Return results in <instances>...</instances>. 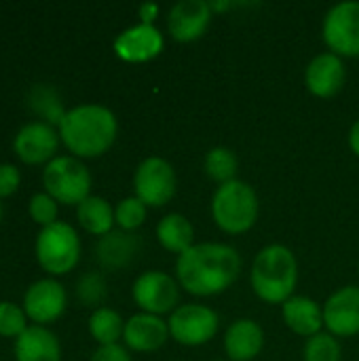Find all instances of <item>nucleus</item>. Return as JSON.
<instances>
[{
	"mask_svg": "<svg viewBox=\"0 0 359 361\" xmlns=\"http://www.w3.org/2000/svg\"><path fill=\"white\" fill-rule=\"evenodd\" d=\"M212 216L216 226L229 235L248 233L258 220L256 190L243 180H233L218 186L212 199Z\"/></svg>",
	"mask_w": 359,
	"mask_h": 361,
	"instance_id": "20e7f679",
	"label": "nucleus"
},
{
	"mask_svg": "<svg viewBox=\"0 0 359 361\" xmlns=\"http://www.w3.org/2000/svg\"><path fill=\"white\" fill-rule=\"evenodd\" d=\"M140 252V239L125 231H112L97 241V262L108 271L125 269Z\"/></svg>",
	"mask_w": 359,
	"mask_h": 361,
	"instance_id": "412c9836",
	"label": "nucleus"
},
{
	"mask_svg": "<svg viewBox=\"0 0 359 361\" xmlns=\"http://www.w3.org/2000/svg\"><path fill=\"white\" fill-rule=\"evenodd\" d=\"M118 123L112 110L97 104H83L66 112L59 123V137L76 159H95L110 150Z\"/></svg>",
	"mask_w": 359,
	"mask_h": 361,
	"instance_id": "f03ea898",
	"label": "nucleus"
},
{
	"mask_svg": "<svg viewBox=\"0 0 359 361\" xmlns=\"http://www.w3.org/2000/svg\"><path fill=\"white\" fill-rule=\"evenodd\" d=\"M281 315L286 326L298 336L311 338L322 332L324 309L307 296H292L290 300H286L281 305Z\"/></svg>",
	"mask_w": 359,
	"mask_h": 361,
	"instance_id": "aec40b11",
	"label": "nucleus"
},
{
	"mask_svg": "<svg viewBox=\"0 0 359 361\" xmlns=\"http://www.w3.org/2000/svg\"><path fill=\"white\" fill-rule=\"evenodd\" d=\"M106 294H108L106 281H104V277L99 273H85L76 281V298L85 307H97V305H102L104 298H106Z\"/></svg>",
	"mask_w": 359,
	"mask_h": 361,
	"instance_id": "c756f323",
	"label": "nucleus"
},
{
	"mask_svg": "<svg viewBox=\"0 0 359 361\" xmlns=\"http://www.w3.org/2000/svg\"><path fill=\"white\" fill-rule=\"evenodd\" d=\"M68 305L66 290L55 279H38L34 281L23 296V311L34 326H47L57 322Z\"/></svg>",
	"mask_w": 359,
	"mask_h": 361,
	"instance_id": "f8f14e48",
	"label": "nucleus"
},
{
	"mask_svg": "<svg viewBox=\"0 0 359 361\" xmlns=\"http://www.w3.org/2000/svg\"><path fill=\"white\" fill-rule=\"evenodd\" d=\"M135 197L148 207H163L176 195V171L161 157L144 159L133 176Z\"/></svg>",
	"mask_w": 359,
	"mask_h": 361,
	"instance_id": "0eeeda50",
	"label": "nucleus"
},
{
	"mask_svg": "<svg viewBox=\"0 0 359 361\" xmlns=\"http://www.w3.org/2000/svg\"><path fill=\"white\" fill-rule=\"evenodd\" d=\"M237 167H239L237 154H235L231 148H224V146L212 148V150L207 152V157H205V163H203L205 173H207L214 182H218L220 186L226 184V182L237 180V178H235Z\"/></svg>",
	"mask_w": 359,
	"mask_h": 361,
	"instance_id": "393cba45",
	"label": "nucleus"
},
{
	"mask_svg": "<svg viewBox=\"0 0 359 361\" xmlns=\"http://www.w3.org/2000/svg\"><path fill=\"white\" fill-rule=\"evenodd\" d=\"M165 47L163 34L154 25H133L121 32L114 40V53L123 61L129 63H144L154 59Z\"/></svg>",
	"mask_w": 359,
	"mask_h": 361,
	"instance_id": "2eb2a0df",
	"label": "nucleus"
},
{
	"mask_svg": "<svg viewBox=\"0 0 359 361\" xmlns=\"http://www.w3.org/2000/svg\"><path fill=\"white\" fill-rule=\"evenodd\" d=\"M28 330V315L21 307L2 300L0 302V336L19 338Z\"/></svg>",
	"mask_w": 359,
	"mask_h": 361,
	"instance_id": "c85d7f7f",
	"label": "nucleus"
},
{
	"mask_svg": "<svg viewBox=\"0 0 359 361\" xmlns=\"http://www.w3.org/2000/svg\"><path fill=\"white\" fill-rule=\"evenodd\" d=\"M169 338V324L159 315L138 313L125 322L123 341L129 349L138 353H152L161 349Z\"/></svg>",
	"mask_w": 359,
	"mask_h": 361,
	"instance_id": "dca6fc26",
	"label": "nucleus"
},
{
	"mask_svg": "<svg viewBox=\"0 0 359 361\" xmlns=\"http://www.w3.org/2000/svg\"><path fill=\"white\" fill-rule=\"evenodd\" d=\"M15 360L61 361V345L44 326H28V330L15 341Z\"/></svg>",
	"mask_w": 359,
	"mask_h": 361,
	"instance_id": "6ab92c4d",
	"label": "nucleus"
},
{
	"mask_svg": "<svg viewBox=\"0 0 359 361\" xmlns=\"http://www.w3.org/2000/svg\"><path fill=\"white\" fill-rule=\"evenodd\" d=\"M114 222L125 233H131V231L140 228L146 222V205L138 197L123 199L114 209Z\"/></svg>",
	"mask_w": 359,
	"mask_h": 361,
	"instance_id": "bb28decb",
	"label": "nucleus"
},
{
	"mask_svg": "<svg viewBox=\"0 0 359 361\" xmlns=\"http://www.w3.org/2000/svg\"><path fill=\"white\" fill-rule=\"evenodd\" d=\"M123 332H125V322L114 309L99 307L91 313L89 334L93 336V341L99 343V347L118 345V338H123Z\"/></svg>",
	"mask_w": 359,
	"mask_h": 361,
	"instance_id": "b1692460",
	"label": "nucleus"
},
{
	"mask_svg": "<svg viewBox=\"0 0 359 361\" xmlns=\"http://www.w3.org/2000/svg\"><path fill=\"white\" fill-rule=\"evenodd\" d=\"M36 260L49 275H66L80 260V239L66 222L40 228L36 237Z\"/></svg>",
	"mask_w": 359,
	"mask_h": 361,
	"instance_id": "423d86ee",
	"label": "nucleus"
},
{
	"mask_svg": "<svg viewBox=\"0 0 359 361\" xmlns=\"http://www.w3.org/2000/svg\"><path fill=\"white\" fill-rule=\"evenodd\" d=\"M169 336L184 347L209 343L218 332V315L203 305H182L169 317Z\"/></svg>",
	"mask_w": 359,
	"mask_h": 361,
	"instance_id": "6e6552de",
	"label": "nucleus"
},
{
	"mask_svg": "<svg viewBox=\"0 0 359 361\" xmlns=\"http://www.w3.org/2000/svg\"><path fill=\"white\" fill-rule=\"evenodd\" d=\"M57 201L53 197H49L47 192H36L32 199H30V216L36 224H40L42 228L44 226H51L57 222Z\"/></svg>",
	"mask_w": 359,
	"mask_h": 361,
	"instance_id": "7c9ffc66",
	"label": "nucleus"
},
{
	"mask_svg": "<svg viewBox=\"0 0 359 361\" xmlns=\"http://www.w3.org/2000/svg\"><path fill=\"white\" fill-rule=\"evenodd\" d=\"M76 218L87 233L97 237L112 233L114 226V209L104 197H87L76 207Z\"/></svg>",
	"mask_w": 359,
	"mask_h": 361,
	"instance_id": "5701e85b",
	"label": "nucleus"
},
{
	"mask_svg": "<svg viewBox=\"0 0 359 361\" xmlns=\"http://www.w3.org/2000/svg\"><path fill=\"white\" fill-rule=\"evenodd\" d=\"M324 324L332 336L359 334V288L347 286L334 292L324 305Z\"/></svg>",
	"mask_w": 359,
	"mask_h": 361,
	"instance_id": "4468645a",
	"label": "nucleus"
},
{
	"mask_svg": "<svg viewBox=\"0 0 359 361\" xmlns=\"http://www.w3.org/2000/svg\"><path fill=\"white\" fill-rule=\"evenodd\" d=\"M0 220H2V205H0Z\"/></svg>",
	"mask_w": 359,
	"mask_h": 361,
	"instance_id": "c9c22d12",
	"label": "nucleus"
},
{
	"mask_svg": "<svg viewBox=\"0 0 359 361\" xmlns=\"http://www.w3.org/2000/svg\"><path fill=\"white\" fill-rule=\"evenodd\" d=\"M44 192L61 205H80L91 197V173L76 157H55L42 171Z\"/></svg>",
	"mask_w": 359,
	"mask_h": 361,
	"instance_id": "39448f33",
	"label": "nucleus"
},
{
	"mask_svg": "<svg viewBox=\"0 0 359 361\" xmlns=\"http://www.w3.org/2000/svg\"><path fill=\"white\" fill-rule=\"evenodd\" d=\"M307 89L315 97H334L345 85V63L334 53H322L311 59L305 72Z\"/></svg>",
	"mask_w": 359,
	"mask_h": 361,
	"instance_id": "f3484780",
	"label": "nucleus"
},
{
	"mask_svg": "<svg viewBox=\"0 0 359 361\" xmlns=\"http://www.w3.org/2000/svg\"><path fill=\"white\" fill-rule=\"evenodd\" d=\"M241 273L239 252L226 243H199L178 256L176 275L193 296H216L229 290Z\"/></svg>",
	"mask_w": 359,
	"mask_h": 361,
	"instance_id": "f257e3e1",
	"label": "nucleus"
},
{
	"mask_svg": "<svg viewBox=\"0 0 359 361\" xmlns=\"http://www.w3.org/2000/svg\"><path fill=\"white\" fill-rule=\"evenodd\" d=\"M349 148L359 157V118L353 123V127L349 131Z\"/></svg>",
	"mask_w": 359,
	"mask_h": 361,
	"instance_id": "f704fd0d",
	"label": "nucleus"
},
{
	"mask_svg": "<svg viewBox=\"0 0 359 361\" xmlns=\"http://www.w3.org/2000/svg\"><path fill=\"white\" fill-rule=\"evenodd\" d=\"M264 347V332L252 319H237L224 334V351L231 361H252Z\"/></svg>",
	"mask_w": 359,
	"mask_h": 361,
	"instance_id": "a211bd4d",
	"label": "nucleus"
},
{
	"mask_svg": "<svg viewBox=\"0 0 359 361\" xmlns=\"http://www.w3.org/2000/svg\"><path fill=\"white\" fill-rule=\"evenodd\" d=\"M59 133L49 125L47 121H32L25 123L13 142L15 154L25 165H42L51 163L55 159V152L59 148Z\"/></svg>",
	"mask_w": 359,
	"mask_h": 361,
	"instance_id": "9b49d317",
	"label": "nucleus"
},
{
	"mask_svg": "<svg viewBox=\"0 0 359 361\" xmlns=\"http://www.w3.org/2000/svg\"><path fill=\"white\" fill-rule=\"evenodd\" d=\"M32 106H34V110H36L40 116L47 118L49 125H53V123L59 125L61 118L66 116V112H63V108H61V102H59L57 93H55L53 89H49V87H36V89L32 91Z\"/></svg>",
	"mask_w": 359,
	"mask_h": 361,
	"instance_id": "cd10ccee",
	"label": "nucleus"
},
{
	"mask_svg": "<svg viewBox=\"0 0 359 361\" xmlns=\"http://www.w3.org/2000/svg\"><path fill=\"white\" fill-rule=\"evenodd\" d=\"M252 290L269 305H284L292 298L298 283V262L286 245H267L252 264Z\"/></svg>",
	"mask_w": 359,
	"mask_h": 361,
	"instance_id": "7ed1b4c3",
	"label": "nucleus"
},
{
	"mask_svg": "<svg viewBox=\"0 0 359 361\" xmlns=\"http://www.w3.org/2000/svg\"><path fill=\"white\" fill-rule=\"evenodd\" d=\"M324 40L339 57H359V2L334 4L324 19Z\"/></svg>",
	"mask_w": 359,
	"mask_h": 361,
	"instance_id": "1a4fd4ad",
	"label": "nucleus"
},
{
	"mask_svg": "<svg viewBox=\"0 0 359 361\" xmlns=\"http://www.w3.org/2000/svg\"><path fill=\"white\" fill-rule=\"evenodd\" d=\"M303 355H305V361H341L343 351H341V343L336 341V336L320 332L307 341Z\"/></svg>",
	"mask_w": 359,
	"mask_h": 361,
	"instance_id": "a878e982",
	"label": "nucleus"
},
{
	"mask_svg": "<svg viewBox=\"0 0 359 361\" xmlns=\"http://www.w3.org/2000/svg\"><path fill=\"white\" fill-rule=\"evenodd\" d=\"M133 300L142 313L161 317L178 309L176 305L180 300V290L171 275L163 271H146L133 283Z\"/></svg>",
	"mask_w": 359,
	"mask_h": 361,
	"instance_id": "9d476101",
	"label": "nucleus"
},
{
	"mask_svg": "<svg viewBox=\"0 0 359 361\" xmlns=\"http://www.w3.org/2000/svg\"><path fill=\"white\" fill-rule=\"evenodd\" d=\"M212 13L214 11L205 0H182L174 4L167 15V27L171 38L178 42L199 40L212 21Z\"/></svg>",
	"mask_w": 359,
	"mask_h": 361,
	"instance_id": "ddd939ff",
	"label": "nucleus"
},
{
	"mask_svg": "<svg viewBox=\"0 0 359 361\" xmlns=\"http://www.w3.org/2000/svg\"><path fill=\"white\" fill-rule=\"evenodd\" d=\"M157 239L159 243L171 252V254H184L190 250L195 243V231L193 224L188 222L186 216L182 214H167L159 224H157Z\"/></svg>",
	"mask_w": 359,
	"mask_h": 361,
	"instance_id": "4be33fe9",
	"label": "nucleus"
},
{
	"mask_svg": "<svg viewBox=\"0 0 359 361\" xmlns=\"http://www.w3.org/2000/svg\"><path fill=\"white\" fill-rule=\"evenodd\" d=\"M138 15H140L142 23L152 25V23H154V19H157V15H159V6H157L154 2H144V4H140Z\"/></svg>",
	"mask_w": 359,
	"mask_h": 361,
	"instance_id": "72a5a7b5",
	"label": "nucleus"
},
{
	"mask_svg": "<svg viewBox=\"0 0 359 361\" xmlns=\"http://www.w3.org/2000/svg\"><path fill=\"white\" fill-rule=\"evenodd\" d=\"M89 361H131V355L121 345H108V347H99Z\"/></svg>",
	"mask_w": 359,
	"mask_h": 361,
	"instance_id": "473e14b6",
	"label": "nucleus"
},
{
	"mask_svg": "<svg viewBox=\"0 0 359 361\" xmlns=\"http://www.w3.org/2000/svg\"><path fill=\"white\" fill-rule=\"evenodd\" d=\"M19 184H21L19 169L11 163H0V199L15 195Z\"/></svg>",
	"mask_w": 359,
	"mask_h": 361,
	"instance_id": "2f4dec72",
	"label": "nucleus"
}]
</instances>
